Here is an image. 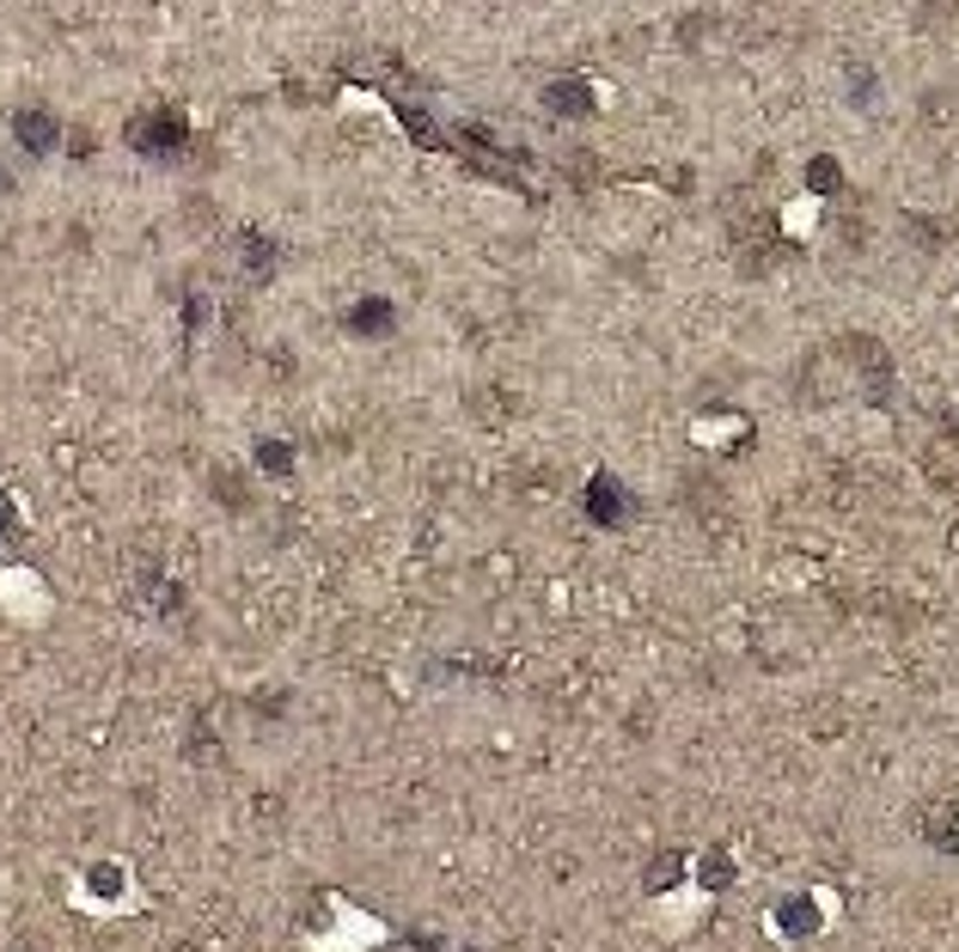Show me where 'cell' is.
Returning a JSON list of instances; mask_svg holds the SVG:
<instances>
[{
    "instance_id": "4",
    "label": "cell",
    "mask_w": 959,
    "mask_h": 952,
    "mask_svg": "<svg viewBox=\"0 0 959 952\" xmlns=\"http://www.w3.org/2000/svg\"><path fill=\"white\" fill-rule=\"evenodd\" d=\"M544 105H550V110H562V117H581V110H587L593 98H587V86H581V80H557V86L544 93Z\"/></svg>"
},
{
    "instance_id": "5",
    "label": "cell",
    "mask_w": 959,
    "mask_h": 952,
    "mask_svg": "<svg viewBox=\"0 0 959 952\" xmlns=\"http://www.w3.org/2000/svg\"><path fill=\"white\" fill-rule=\"evenodd\" d=\"M349 330H361V337H373V330H391V306H379V300L355 306V312H349Z\"/></svg>"
},
{
    "instance_id": "6",
    "label": "cell",
    "mask_w": 959,
    "mask_h": 952,
    "mask_svg": "<svg viewBox=\"0 0 959 952\" xmlns=\"http://www.w3.org/2000/svg\"><path fill=\"white\" fill-rule=\"evenodd\" d=\"M813 184H820V196H831V190H837V166H825V159H813Z\"/></svg>"
},
{
    "instance_id": "3",
    "label": "cell",
    "mask_w": 959,
    "mask_h": 952,
    "mask_svg": "<svg viewBox=\"0 0 959 952\" xmlns=\"http://www.w3.org/2000/svg\"><path fill=\"white\" fill-rule=\"evenodd\" d=\"M587 513L599 525H618L623 520V489L611 483V476H593V483H587Z\"/></svg>"
},
{
    "instance_id": "1",
    "label": "cell",
    "mask_w": 959,
    "mask_h": 952,
    "mask_svg": "<svg viewBox=\"0 0 959 952\" xmlns=\"http://www.w3.org/2000/svg\"><path fill=\"white\" fill-rule=\"evenodd\" d=\"M129 135H135V147L141 154H178V141H184V123H178V117H154V123H135L129 129Z\"/></svg>"
},
{
    "instance_id": "2",
    "label": "cell",
    "mask_w": 959,
    "mask_h": 952,
    "mask_svg": "<svg viewBox=\"0 0 959 952\" xmlns=\"http://www.w3.org/2000/svg\"><path fill=\"white\" fill-rule=\"evenodd\" d=\"M13 135L25 141V154H56V117H44V110H19L13 117Z\"/></svg>"
},
{
    "instance_id": "7",
    "label": "cell",
    "mask_w": 959,
    "mask_h": 952,
    "mask_svg": "<svg viewBox=\"0 0 959 952\" xmlns=\"http://www.w3.org/2000/svg\"><path fill=\"white\" fill-rule=\"evenodd\" d=\"M813 928V904H789V935H806Z\"/></svg>"
},
{
    "instance_id": "8",
    "label": "cell",
    "mask_w": 959,
    "mask_h": 952,
    "mask_svg": "<svg viewBox=\"0 0 959 952\" xmlns=\"http://www.w3.org/2000/svg\"><path fill=\"white\" fill-rule=\"evenodd\" d=\"M0 190H7V171H0Z\"/></svg>"
}]
</instances>
